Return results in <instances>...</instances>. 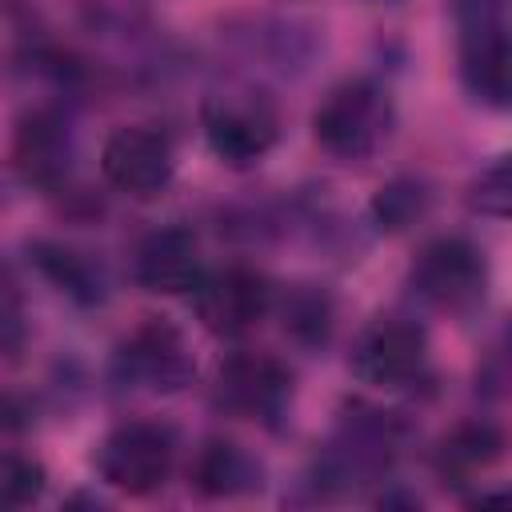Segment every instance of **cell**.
<instances>
[{
    "instance_id": "cell-6",
    "label": "cell",
    "mask_w": 512,
    "mask_h": 512,
    "mask_svg": "<svg viewBox=\"0 0 512 512\" xmlns=\"http://www.w3.org/2000/svg\"><path fill=\"white\" fill-rule=\"evenodd\" d=\"M268 312V284L248 268H224L196 288V316L212 336H240Z\"/></svg>"
},
{
    "instance_id": "cell-8",
    "label": "cell",
    "mask_w": 512,
    "mask_h": 512,
    "mask_svg": "<svg viewBox=\"0 0 512 512\" xmlns=\"http://www.w3.org/2000/svg\"><path fill=\"white\" fill-rule=\"evenodd\" d=\"M216 396H220L224 408H232L240 416L272 420L288 400V372L272 356L236 352V356H228L220 364Z\"/></svg>"
},
{
    "instance_id": "cell-17",
    "label": "cell",
    "mask_w": 512,
    "mask_h": 512,
    "mask_svg": "<svg viewBox=\"0 0 512 512\" xmlns=\"http://www.w3.org/2000/svg\"><path fill=\"white\" fill-rule=\"evenodd\" d=\"M0 488H4V500H8L12 508L32 504V500L44 492V468H40L36 460H28V456H8V460H4V480H0Z\"/></svg>"
},
{
    "instance_id": "cell-18",
    "label": "cell",
    "mask_w": 512,
    "mask_h": 512,
    "mask_svg": "<svg viewBox=\"0 0 512 512\" xmlns=\"http://www.w3.org/2000/svg\"><path fill=\"white\" fill-rule=\"evenodd\" d=\"M376 216L388 224V228H404L412 216H420V208H424V192L416 188V184H388V188H380V196H376Z\"/></svg>"
},
{
    "instance_id": "cell-4",
    "label": "cell",
    "mask_w": 512,
    "mask_h": 512,
    "mask_svg": "<svg viewBox=\"0 0 512 512\" xmlns=\"http://www.w3.org/2000/svg\"><path fill=\"white\" fill-rule=\"evenodd\" d=\"M104 180L128 196H156L172 180V148L152 128H116L100 152Z\"/></svg>"
},
{
    "instance_id": "cell-12",
    "label": "cell",
    "mask_w": 512,
    "mask_h": 512,
    "mask_svg": "<svg viewBox=\"0 0 512 512\" xmlns=\"http://www.w3.org/2000/svg\"><path fill=\"white\" fill-rule=\"evenodd\" d=\"M192 480L204 496H236V492L260 488V468L244 448H236L228 440H212L196 456Z\"/></svg>"
},
{
    "instance_id": "cell-2",
    "label": "cell",
    "mask_w": 512,
    "mask_h": 512,
    "mask_svg": "<svg viewBox=\"0 0 512 512\" xmlns=\"http://www.w3.org/2000/svg\"><path fill=\"white\" fill-rule=\"evenodd\" d=\"M388 128H392V104L368 80H348L332 88L312 116L316 144L336 160H364L368 152H376Z\"/></svg>"
},
{
    "instance_id": "cell-19",
    "label": "cell",
    "mask_w": 512,
    "mask_h": 512,
    "mask_svg": "<svg viewBox=\"0 0 512 512\" xmlns=\"http://www.w3.org/2000/svg\"><path fill=\"white\" fill-rule=\"evenodd\" d=\"M480 504H512V492H496V496H480Z\"/></svg>"
},
{
    "instance_id": "cell-7",
    "label": "cell",
    "mask_w": 512,
    "mask_h": 512,
    "mask_svg": "<svg viewBox=\"0 0 512 512\" xmlns=\"http://www.w3.org/2000/svg\"><path fill=\"white\" fill-rule=\"evenodd\" d=\"M424 364V332L404 320H376L352 348V372L376 388L408 384Z\"/></svg>"
},
{
    "instance_id": "cell-15",
    "label": "cell",
    "mask_w": 512,
    "mask_h": 512,
    "mask_svg": "<svg viewBox=\"0 0 512 512\" xmlns=\"http://www.w3.org/2000/svg\"><path fill=\"white\" fill-rule=\"evenodd\" d=\"M472 204L484 216H504L512 220V152L496 156L476 180H472Z\"/></svg>"
},
{
    "instance_id": "cell-13",
    "label": "cell",
    "mask_w": 512,
    "mask_h": 512,
    "mask_svg": "<svg viewBox=\"0 0 512 512\" xmlns=\"http://www.w3.org/2000/svg\"><path fill=\"white\" fill-rule=\"evenodd\" d=\"M504 448V436L492 424H460L440 440V468L448 472H476L492 464Z\"/></svg>"
},
{
    "instance_id": "cell-9",
    "label": "cell",
    "mask_w": 512,
    "mask_h": 512,
    "mask_svg": "<svg viewBox=\"0 0 512 512\" xmlns=\"http://www.w3.org/2000/svg\"><path fill=\"white\" fill-rule=\"evenodd\" d=\"M204 132L212 152L232 164V168H248L256 164L272 140H276V120L268 116L264 104L256 100H216L204 112Z\"/></svg>"
},
{
    "instance_id": "cell-5",
    "label": "cell",
    "mask_w": 512,
    "mask_h": 512,
    "mask_svg": "<svg viewBox=\"0 0 512 512\" xmlns=\"http://www.w3.org/2000/svg\"><path fill=\"white\" fill-rule=\"evenodd\" d=\"M412 284L424 300L440 308H468L484 292V260L468 240L444 236L420 248L412 264Z\"/></svg>"
},
{
    "instance_id": "cell-14",
    "label": "cell",
    "mask_w": 512,
    "mask_h": 512,
    "mask_svg": "<svg viewBox=\"0 0 512 512\" xmlns=\"http://www.w3.org/2000/svg\"><path fill=\"white\" fill-rule=\"evenodd\" d=\"M60 160H64V136L56 124H44V120H32L24 132H20V164L28 172V180H44L48 172H60Z\"/></svg>"
},
{
    "instance_id": "cell-11",
    "label": "cell",
    "mask_w": 512,
    "mask_h": 512,
    "mask_svg": "<svg viewBox=\"0 0 512 512\" xmlns=\"http://www.w3.org/2000/svg\"><path fill=\"white\" fill-rule=\"evenodd\" d=\"M124 368L132 380H140L152 392H176L192 376V360L184 352V340L168 324L140 328L124 348Z\"/></svg>"
},
{
    "instance_id": "cell-3",
    "label": "cell",
    "mask_w": 512,
    "mask_h": 512,
    "mask_svg": "<svg viewBox=\"0 0 512 512\" xmlns=\"http://www.w3.org/2000/svg\"><path fill=\"white\" fill-rule=\"evenodd\" d=\"M168 468H172V440L156 424H124L96 452L100 480L128 496L156 492L164 484Z\"/></svg>"
},
{
    "instance_id": "cell-1",
    "label": "cell",
    "mask_w": 512,
    "mask_h": 512,
    "mask_svg": "<svg viewBox=\"0 0 512 512\" xmlns=\"http://www.w3.org/2000/svg\"><path fill=\"white\" fill-rule=\"evenodd\" d=\"M460 80L484 108H512V32L496 0H460Z\"/></svg>"
},
{
    "instance_id": "cell-10",
    "label": "cell",
    "mask_w": 512,
    "mask_h": 512,
    "mask_svg": "<svg viewBox=\"0 0 512 512\" xmlns=\"http://www.w3.org/2000/svg\"><path fill=\"white\" fill-rule=\"evenodd\" d=\"M136 284L148 292L180 296L200 288V252L192 232L184 228H160L152 232L136 252Z\"/></svg>"
},
{
    "instance_id": "cell-16",
    "label": "cell",
    "mask_w": 512,
    "mask_h": 512,
    "mask_svg": "<svg viewBox=\"0 0 512 512\" xmlns=\"http://www.w3.org/2000/svg\"><path fill=\"white\" fill-rule=\"evenodd\" d=\"M36 260H40V268H44L56 284H64L68 292H76V296H84V300L100 296V292H92V280H88L84 264H80L72 252H64V248H48V244H36Z\"/></svg>"
}]
</instances>
